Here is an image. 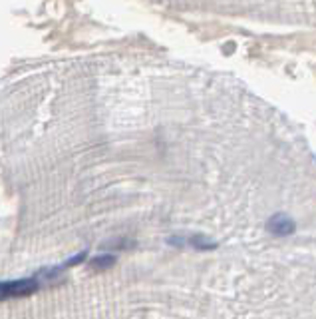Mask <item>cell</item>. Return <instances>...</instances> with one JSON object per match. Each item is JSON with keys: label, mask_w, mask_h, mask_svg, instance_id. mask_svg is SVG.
<instances>
[{"label": "cell", "mask_w": 316, "mask_h": 319, "mask_svg": "<svg viewBox=\"0 0 316 319\" xmlns=\"http://www.w3.org/2000/svg\"><path fill=\"white\" fill-rule=\"evenodd\" d=\"M38 279L36 277H24V279H10V282H0V302L6 299H20L28 297L38 291Z\"/></svg>", "instance_id": "cell-1"}, {"label": "cell", "mask_w": 316, "mask_h": 319, "mask_svg": "<svg viewBox=\"0 0 316 319\" xmlns=\"http://www.w3.org/2000/svg\"><path fill=\"white\" fill-rule=\"evenodd\" d=\"M86 255H88V253L82 252V253H78V255H74V257H70L68 261H64V264L60 266V268H62V271H66V269L72 268V266H78V264H82L83 259H86Z\"/></svg>", "instance_id": "cell-5"}, {"label": "cell", "mask_w": 316, "mask_h": 319, "mask_svg": "<svg viewBox=\"0 0 316 319\" xmlns=\"http://www.w3.org/2000/svg\"><path fill=\"white\" fill-rule=\"evenodd\" d=\"M171 246H191V248H195V250H203V252H207V250H215L217 243L215 241H209V239H205L203 235H191V237H171V239H167Z\"/></svg>", "instance_id": "cell-3"}, {"label": "cell", "mask_w": 316, "mask_h": 319, "mask_svg": "<svg viewBox=\"0 0 316 319\" xmlns=\"http://www.w3.org/2000/svg\"><path fill=\"white\" fill-rule=\"evenodd\" d=\"M116 255H112V253H103V255H96V257H92L90 259V269H94V271H103V269H110L112 266H116Z\"/></svg>", "instance_id": "cell-4"}, {"label": "cell", "mask_w": 316, "mask_h": 319, "mask_svg": "<svg viewBox=\"0 0 316 319\" xmlns=\"http://www.w3.org/2000/svg\"><path fill=\"white\" fill-rule=\"evenodd\" d=\"M266 230L275 235H290V234H294L297 223L288 218V216H284V214H275L272 218L268 219Z\"/></svg>", "instance_id": "cell-2"}]
</instances>
